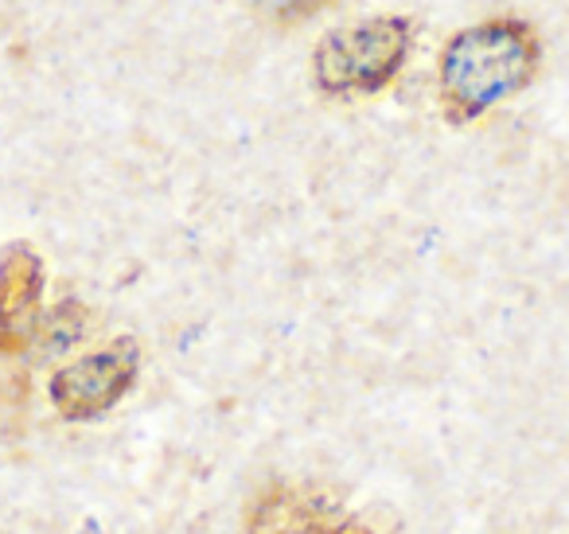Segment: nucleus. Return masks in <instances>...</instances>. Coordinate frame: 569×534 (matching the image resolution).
Wrapping results in <instances>:
<instances>
[{"label": "nucleus", "mask_w": 569, "mask_h": 534, "mask_svg": "<svg viewBox=\"0 0 569 534\" xmlns=\"http://www.w3.org/2000/svg\"><path fill=\"white\" fill-rule=\"evenodd\" d=\"M542 67V40L519 17H491L457 32L437 59L441 110L452 126L483 118L499 102L522 95Z\"/></svg>", "instance_id": "1"}, {"label": "nucleus", "mask_w": 569, "mask_h": 534, "mask_svg": "<svg viewBox=\"0 0 569 534\" xmlns=\"http://www.w3.org/2000/svg\"><path fill=\"white\" fill-rule=\"evenodd\" d=\"M410 17H367L332 28L312 51V82L325 98L356 102L387 90L410 59Z\"/></svg>", "instance_id": "2"}, {"label": "nucleus", "mask_w": 569, "mask_h": 534, "mask_svg": "<svg viewBox=\"0 0 569 534\" xmlns=\"http://www.w3.org/2000/svg\"><path fill=\"white\" fill-rule=\"evenodd\" d=\"M137 370H141V347L137 339L121 336L102 352H90L59 367L51 375V402L67 422H90V417L110 414L133 390Z\"/></svg>", "instance_id": "3"}, {"label": "nucleus", "mask_w": 569, "mask_h": 534, "mask_svg": "<svg viewBox=\"0 0 569 534\" xmlns=\"http://www.w3.org/2000/svg\"><path fill=\"white\" fill-rule=\"evenodd\" d=\"M43 261L32 246L17 243L0 254V355H20L40 332Z\"/></svg>", "instance_id": "4"}, {"label": "nucleus", "mask_w": 569, "mask_h": 534, "mask_svg": "<svg viewBox=\"0 0 569 534\" xmlns=\"http://www.w3.org/2000/svg\"><path fill=\"white\" fill-rule=\"evenodd\" d=\"M340 518V503L325 487L273 479L250 503L242 534H328Z\"/></svg>", "instance_id": "5"}, {"label": "nucleus", "mask_w": 569, "mask_h": 534, "mask_svg": "<svg viewBox=\"0 0 569 534\" xmlns=\"http://www.w3.org/2000/svg\"><path fill=\"white\" fill-rule=\"evenodd\" d=\"M36 336H40V344L48 347V352H67V347L87 336V308H82L79 300H63L48 320H40Z\"/></svg>", "instance_id": "6"}, {"label": "nucleus", "mask_w": 569, "mask_h": 534, "mask_svg": "<svg viewBox=\"0 0 569 534\" xmlns=\"http://www.w3.org/2000/svg\"><path fill=\"white\" fill-rule=\"evenodd\" d=\"M266 17L281 20V24H289V20H305L312 17V12H320L325 4H332V0H253Z\"/></svg>", "instance_id": "7"}, {"label": "nucleus", "mask_w": 569, "mask_h": 534, "mask_svg": "<svg viewBox=\"0 0 569 534\" xmlns=\"http://www.w3.org/2000/svg\"><path fill=\"white\" fill-rule=\"evenodd\" d=\"M328 534H379V531H375V526L367 523V518L343 515L340 523H336V526H332V531H328Z\"/></svg>", "instance_id": "8"}]
</instances>
